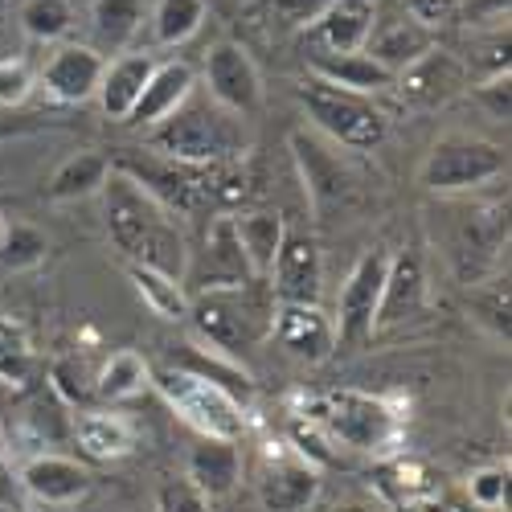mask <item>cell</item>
I'll use <instances>...</instances> for the list:
<instances>
[{
	"mask_svg": "<svg viewBox=\"0 0 512 512\" xmlns=\"http://www.w3.org/2000/svg\"><path fill=\"white\" fill-rule=\"evenodd\" d=\"M332 5L336 0H271L279 25H287V29H312Z\"/></svg>",
	"mask_w": 512,
	"mask_h": 512,
	"instance_id": "cell-39",
	"label": "cell"
},
{
	"mask_svg": "<svg viewBox=\"0 0 512 512\" xmlns=\"http://www.w3.org/2000/svg\"><path fill=\"white\" fill-rule=\"evenodd\" d=\"M377 21L373 0H336V5L308 29L316 54H353L365 46V37Z\"/></svg>",
	"mask_w": 512,
	"mask_h": 512,
	"instance_id": "cell-19",
	"label": "cell"
},
{
	"mask_svg": "<svg viewBox=\"0 0 512 512\" xmlns=\"http://www.w3.org/2000/svg\"><path fill=\"white\" fill-rule=\"evenodd\" d=\"M33 91V74L21 58H5L0 62V107H17L25 103V95Z\"/></svg>",
	"mask_w": 512,
	"mask_h": 512,
	"instance_id": "cell-41",
	"label": "cell"
},
{
	"mask_svg": "<svg viewBox=\"0 0 512 512\" xmlns=\"http://www.w3.org/2000/svg\"><path fill=\"white\" fill-rule=\"evenodd\" d=\"M390 271V254L369 250L361 254V263L349 271L345 287L336 295V353H353L373 340V320H377V304H381V283Z\"/></svg>",
	"mask_w": 512,
	"mask_h": 512,
	"instance_id": "cell-8",
	"label": "cell"
},
{
	"mask_svg": "<svg viewBox=\"0 0 512 512\" xmlns=\"http://www.w3.org/2000/svg\"><path fill=\"white\" fill-rule=\"evenodd\" d=\"M0 476H5V443H0Z\"/></svg>",
	"mask_w": 512,
	"mask_h": 512,
	"instance_id": "cell-46",
	"label": "cell"
},
{
	"mask_svg": "<svg viewBox=\"0 0 512 512\" xmlns=\"http://www.w3.org/2000/svg\"><path fill=\"white\" fill-rule=\"evenodd\" d=\"M508 173V152L480 136H443L426 152L418 168V185L439 197L476 193Z\"/></svg>",
	"mask_w": 512,
	"mask_h": 512,
	"instance_id": "cell-5",
	"label": "cell"
},
{
	"mask_svg": "<svg viewBox=\"0 0 512 512\" xmlns=\"http://www.w3.org/2000/svg\"><path fill=\"white\" fill-rule=\"evenodd\" d=\"M308 70H312V78L328 82V87L353 91V95H369V99L377 91L394 87V74L386 66H377L365 50H353V54H312Z\"/></svg>",
	"mask_w": 512,
	"mask_h": 512,
	"instance_id": "cell-22",
	"label": "cell"
},
{
	"mask_svg": "<svg viewBox=\"0 0 512 512\" xmlns=\"http://www.w3.org/2000/svg\"><path fill=\"white\" fill-rule=\"evenodd\" d=\"M205 25V0H160L152 13V33L160 46H185Z\"/></svg>",
	"mask_w": 512,
	"mask_h": 512,
	"instance_id": "cell-33",
	"label": "cell"
},
{
	"mask_svg": "<svg viewBox=\"0 0 512 512\" xmlns=\"http://www.w3.org/2000/svg\"><path fill=\"white\" fill-rule=\"evenodd\" d=\"M291 156L304 177L312 213L320 222L336 218V213H349L357 205V177L324 140H316L308 132H291Z\"/></svg>",
	"mask_w": 512,
	"mask_h": 512,
	"instance_id": "cell-9",
	"label": "cell"
},
{
	"mask_svg": "<svg viewBox=\"0 0 512 512\" xmlns=\"http://www.w3.org/2000/svg\"><path fill=\"white\" fill-rule=\"evenodd\" d=\"M46 250H50V238L41 234L37 226H9L0 234V271H33L37 263H46Z\"/></svg>",
	"mask_w": 512,
	"mask_h": 512,
	"instance_id": "cell-34",
	"label": "cell"
},
{
	"mask_svg": "<svg viewBox=\"0 0 512 512\" xmlns=\"http://www.w3.org/2000/svg\"><path fill=\"white\" fill-rule=\"evenodd\" d=\"M254 488H259V504L267 512H300L316 500L320 476L304 455H283V459H267Z\"/></svg>",
	"mask_w": 512,
	"mask_h": 512,
	"instance_id": "cell-16",
	"label": "cell"
},
{
	"mask_svg": "<svg viewBox=\"0 0 512 512\" xmlns=\"http://www.w3.org/2000/svg\"><path fill=\"white\" fill-rule=\"evenodd\" d=\"M33 365H37V357L29 349V336L13 320L0 316V381H5V386H25L33 377Z\"/></svg>",
	"mask_w": 512,
	"mask_h": 512,
	"instance_id": "cell-36",
	"label": "cell"
},
{
	"mask_svg": "<svg viewBox=\"0 0 512 512\" xmlns=\"http://www.w3.org/2000/svg\"><path fill=\"white\" fill-rule=\"evenodd\" d=\"M193 91H197L193 66H185V62H156L148 82H144V95H140V103H136V111H132V119H127V123L156 127V123H164L168 115H173Z\"/></svg>",
	"mask_w": 512,
	"mask_h": 512,
	"instance_id": "cell-20",
	"label": "cell"
},
{
	"mask_svg": "<svg viewBox=\"0 0 512 512\" xmlns=\"http://www.w3.org/2000/svg\"><path fill=\"white\" fill-rule=\"evenodd\" d=\"M156 512H209V496L189 480H164L156 488Z\"/></svg>",
	"mask_w": 512,
	"mask_h": 512,
	"instance_id": "cell-38",
	"label": "cell"
},
{
	"mask_svg": "<svg viewBox=\"0 0 512 512\" xmlns=\"http://www.w3.org/2000/svg\"><path fill=\"white\" fill-rule=\"evenodd\" d=\"M152 58L148 54H119L115 62H107L103 82H99V107L111 119H132L140 95H144V82L152 74Z\"/></svg>",
	"mask_w": 512,
	"mask_h": 512,
	"instance_id": "cell-25",
	"label": "cell"
},
{
	"mask_svg": "<svg viewBox=\"0 0 512 512\" xmlns=\"http://www.w3.org/2000/svg\"><path fill=\"white\" fill-rule=\"evenodd\" d=\"M300 99L304 115L312 119V127L320 136H328L336 148H353V152H373L381 140L390 136V119L369 95H353V91H340L328 87L320 78L300 82Z\"/></svg>",
	"mask_w": 512,
	"mask_h": 512,
	"instance_id": "cell-4",
	"label": "cell"
},
{
	"mask_svg": "<svg viewBox=\"0 0 512 512\" xmlns=\"http://www.w3.org/2000/svg\"><path fill=\"white\" fill-rule=\"evenodd\" d=\"M275 308L279 304L267 279L189 295V320L209 345H218V353H242V349L263 345L275 324Z\"/></svg>",
	"mask_w": 512,
	"mask_h": 512,
	"instance_id": "cell-3",
	"label": "cell"
},
{
	"mask_svg": "<svg viewBox=\"0 0 512 512\" xmlns=\"http://www.w3.org/2000/svg\"><path fill=\"white\" fill-rule=\"evenodd\" d=\"M103 218H107V234L115 250L127 263L185 279L189 242L177 226V213L164 209L148 189H140L132 177L115 173V168L103 185Z\"/></svg>",
	"mask_w": 512,
	"mask_h": 512,
	"instance_id": "cell-1",
	"label": "cell"
},
{
	"mask_svg": "<svg viewBox=\"0 0 512 512\" xmlns=\"http://www.w3.org/2000/svg\"><path fill=\"white\" fill-rule=\"evenodd\" d=\"M205 95L242 119L263 111V78L246 46H238L230 37L213 41L205 54Z\"/></svg>",
	"mask_w": 512,
	"mask_h": 512,
	"instance_id": "cell-10",
	"label": "cell"
},
{
	"mask_svg": "<svg viewBox=\"0 0 512 512\" xmlns=\"http://www.w3.org/2000/svg\"><path fill=\"white\" fill-rule=\"evenodd\" d=\"M508 87H512L508 70H504V74H492L488 82H480V87H476V99H480V103L488 107V115L500 119V123H504L508 111H512V91H508Z\"/></svg>",
	"mask_w": 512,
	"mask_h": 512,
	"instance_id": "cell-42",
	"label": "cell"
},
{
	"mask_svg": "<svg viewBox=\"0 0 512 512\" xmlns=\"http://www.w3.org/2000/svg\"><path fill=\"white\" fill-rule=\"evenodd\" d=\"M320 283H324V259H320L316 234L287 226L275 250V263L267 271V287L275 295V304H320Z\"/></svg>",
	"mask_w": 512,
	"mask_h": 512,
	"instance_id": "cell-12",
	"label": "cell"
},
{
	"mask_svg": "<svg viewBox=\"0 0 512 512\" xmlns=\"http://www.w3.org/2000/svg\"><path fill=\"white\" fill-rule=\"evenodd\" d=\"M148 144L177 164H193V168H218V164H234L250 152V132L242 115L218 107L209 95H189L164 123L148 127Z\"/></svg>",
	"mask_w": 512,
	"mask_h": 512,
	"instance_id": "cell-2",
	"label": "cell"
},
{
	"mask_svg": "<svg viewBox=\"0 0 512 512\" xmlns=\"http://www.w3.org/2000/svg\"><path fill=\"white\" fill-rule=\"evenodd\" d=\"M271 336L279 345L300 357L308 365L328 361L336 353V332H332V316L320 312V304H279L275 308V324Z\"/></svg>",
	"mask_w": 512,
	"mask_h": 512,
	"instance_id": "cell-14",
	"label": "cell"
},
{
	"mask_svg": "<svg viewBox=\"0 0 512 512\" xmlns=\"http://www.w3.org/2000/svg\"><path fill=\"white\" fill-rule=\"evenodd\" d=\"M173 369H185V373H193V377L209 381V386L226 390L234 402L250 398V377H246L242 369H234L226 357H218V349H213V353H205V349L181 345V349H177V357H173Z\"/></svg>",
	"mask_w": 512,
	"mask_h": 512,
	"instance_id": "cell-31",
	"label": "cell"
},
{
	"mask_svg": "<svg viewBox=\"0 0 512 512\" xmlns=\"http://www.w3.org/2000/svg\"><path fill=\"white\" fill-rule=\"evenodd\" d=\"M426 312V271L418 254H398L390 259L386 283H381V304L373 320V336L394 332L402 324H414Z\"/></svg>",
	"mask_w": 512,
	"mask_h": 512,
	"instance_id": "cell-13",
	"label": "cell"
},
{
	"mask_svg": "<svg viewBox=\"0 0 512 512\" xmlns=\"http://www.w3.org/2000/svg\"><path fill=\"white\" fill-rule=\"evenodd\" d=\"M21 29L33 41H58L74 29V5L70 0H25L21 5Z\"/></svg>",
	"mask_w": 512,
	"mask_h": 512,
	"instance_id": "cell-35",
	"label": "cell"
},
{
	"mask_svg": "<svg viewBox=\"0 0 512 512\" xmlns=\"http://www.w3.org/2000/svg\"><path fill=\"white\" fill-rule=\"evenodd\" d=\"M103 54L95 46H62L54 50V58L41 70V82L58 103H87L99 95V82H103Z\"/></svg>",
	"mask_w": 512,
	"mask_h": 512,
	"instance_id": "cell-17",
	"label": "cell"
},
{
	"mask_svg": "<svg viewBox=\"0 0 512 512\" xmlns=\"http://www.w3.org/2000/svg\"><path fill=\"white\" fill-rule=\"evenodd\" d=\"M148 386H152V373H148L144 357H140V353H132V349L111 353V357H107V365H103V369H99V377H95V394H99L103 402H111V406L140 398Z\"/></svg>",
	"mask_w": 512,
	"mask_h": 512,
	"instance_id": "cell-28",
	"label": "cell"
},
{
	"mask_svg": "<svg viewBox=\"0 0 512 512\" xmlns=\"http://www.w3.org/2000/svg\"><path fill=\"white\" fill-rule=\"evenodd\" d=\"M250 279H259L250 271L246 254L238 246V234H234V218L222 213L213 218L209 230H205V242L201 250H189V267H185V291L189 295H201V291H222V287H242Z\"/></svg>",
	"mask_w": 512,
	"mask_h": 512,
	"instance_id": "cell-11",
	"label": "cell"
},
{
	"mask_svg": "<svg viewBox=\"0 0 512 512\" xmlns=\"http://www.w3.org/2000/svg\"><path fill=\"white\" fill-rule=\"evenodd\" d=\"M402 9L410 21H418L422 29H439V25H451L459 13H463V0H402Z\"/></svg>",
	"mask_w": 512,
	"mask_h": 512,
	"instance_id": "cell-40",
	"label": "cell"
},
{
	"mask_svg": "<svg viewBox=\"0 0 512 512\" xmlns=\"http://www.w3.org/2000/svg\"><path fill=\"white\" fill-rule=\"evenodd\" d=\"M467 496H472V504L484 508V512H500L508 504V467L492 463V467L472 472V480H467Z\"/></svg>",
	"mask_w": 512,
	"mask_h": 512,
	"instance_id": "cell-37",
	"label": "cell"
},
{
	"mask_svg": "<svg viewBox=\"0 0 512 512\" xmlns=\"http://www.w3.org/2000/svg\"><path fill=\"white\" fill-rule=\"evenodd\" d=\"M463 5H467V9H472V5H476V9H488L492 21H508V0H463Z\"/></svg>",
	"mask_w": 512,
	"mask_h": 512,
	"instance_id": "cell-44",
	"label": "cell"
},
{
	"mask_svg": "<svg viewBox=\"0 0 512 512\" xmlns=\"http://www.w3.org/2000/svg\"><path fill=\"white\" fill-rule=\"evenodd\" d=\"M193 488H201L209 500L230 496L242 480V451L230 439H201L189 451V476Z\"/></svg>",
	"mask_w": 512,
	"mask_h": 512,
	"instance_id": "cell-23",
	"label": "cell"
},
{
	"mask_svg": "<svg viewBox=\"0 0 512 512\" xmlns=\"http://www.w3.org/2000/svg\"><path fill=\"white\" fill-rule=\"evenodd\" d=\"M152 386L164 394V402L173 406L193 431H201V439H242V402H234L226 390L209 386V381L185 373V369H160L152 373Z\"/></svg>",
	"mask_w": 512,
	"mask_h": 512,
	"instance_id": "cell-7",
	"label": "cell"
},
{
	"mask_svg": "<svg viewBox=\"0 0 512 512\" xmlns=\"http://www.w3.org/2000/svg\"><path fill=\"white\" fill-rule=\"evenodd\" d=\"M127 279H132V287L140 291V300H144L156 316H164V320L189 316V291H185L181 279L160 275V271H152V267H136V263H127Z\"/></svg>",
	"mask_w": 512,
	"mask_h": 512,
	"instance_id": "cell-32",
	"label": "cell"
},
{
	"mask_svg": "<svg viewBox=\"0 0 512 512\" xmlns=\"http://www.w3.org/2000/svg\"><path fill=\"white\" fill-rule=\"evenodd\" d=\"M21 488L41 504H74L91 492V472L70 455L37 451L21 463Z\"/></svg>",
	"mask_w": 512,
	"mask_h": 512,
	"instance_id": "cell-15",
	"label": "cell"
},
{
	"mask_svg": "<svg viewBox=\"0 0 512 512\" xmlns=\"http://www.w3.org/2000/svg\"><path fill=\"white\" fill-rule=\"evenodd\" d=\"M480 320L508 340V283L504 287H492V300H480Z\"/></svg>",
	"mask_w": 512,
	"mask_h": 512,
	"instance_id": "cell-43",
	"label": "cell"
},
{
	"mask_svg": "<svg viewBox=\"0 0 512 512\" xmlns=\"http://www.w3.org/2000/svg\"><path fill=\"white\" fill-rule=\"evenodd\" d=\"M377 66H386L394 78L414 66L418 58H426L435 50V33L431 29H422L418 21H410L406 13L402 17H386V21H373L369 37H365V46H361Z\"/></svg>",
	"mask_w": 512,
	"mask_h": 512,
	"instance_id": "cell-18",
	"label": "cell"
},
{
	"mask_svg": "<svg viewBox=\"0 0 512 512\" xmlns=\"http://www.w3.org/2000/svg\"><path fill=\"white\" fill-rule=\"evenodd\" d=\"M144 25V5L140 0H91V29L99 46L107 50H127Z\"/></svg>",
	"mask_w": 512,
	"mask_h": 512,
	"instance_id": "cell-29",
	"label": "cell"
},
{
	"mask_svg": "<svg viewBox=\"0 0 512 512\" xmlns=\"http://www.w3.org/2000/svg\"><path fill=\"white\" fill-rule=\"evenodd\" d=\"M70 439L91 459H123L136 451V426L115 410H82L70 422Z\"/></svg>",
	"mask_w": 512,
	"mask_h": 512,
	"instance_id": "cell-24",
	"label": "cell"
},
{
	"mask_svg": "<svg viewBox=\"0 0 512 512\" xmlns=\"http://www.w3.org/2000/svg\"><path fill=\"white\" fill-rule=\"evenodd\" d=\"M0 512H17V508H13L9 500H0Z\"/></svg>",
	"mask_w": 512,
	"mask_h": 512,
	"instance_id": "cell-47",
	"label": "cell"
},
{
	"mask_svg": "<svg viewBox=\"0 0 512 512\" xmlns=\"http://www.w3.org/2000/svg\"><path fill=\"white\" fill-rule=\"evenodd\" d=\"M283 230L287 226H283L279 213H238V218H234L238 246H242L250 271L259 275V279H267V271L275 263V250L283 242Z\"/></svg>",
	"mask_w": 512,
	"mask_h": 512,
	"instance_id": "cell-27",
	"label": "cell"
},
{
	"mask_svg": "<svg viewBox=\"0 0 512 512\" xmlns=\"http://www.w3.org/2000/svg\"><path fill=\"white\" fill-rule=\"evenodd\" d=\"M336 512H381V508H373V504H361V500H353V504H340Z\"/></svg>",
	"mask_w": 512,
	"mask_h": 512,
	"instance_id": "cell-45",
	"label": "cell"
},
{
	"mask_svg": "<svg viewBox=\"0 0 512 512\" xmlns=\"http://www.w3.org/2000/svg\"><path fill=\"white\" fill-rule=\"evenodd\" d=\"M107 177H111V160L103 152H91V148L74 152L54 168V177L46 185V197L50 201H82L91 193H103Z\"/></svg>",
	"mask_w": 512,
	"mask_h": 512,
	"instance_id": "cell-26",
	"label": "cell"
},
{
	"mask_svg": "<svg viewBox=\"0 0 512 512\" xmlns=\"http://www.w3.org/2000/svg\"><path fill=\"white\" fill-rule=\"evenodd\" d=\"M394 82L402 87V99L410 107H439V103H447L463 87V66L451 54L431 50L426 58H418L414 66H406Z\"/></svg>",
	"mask_w": 512,
	"mask_h": 512,
	"instance_id": "cell-21",
	"label": "cell"
},
{
	"mask_svg": "<svg viewBox=\"0 0 512 512\" xmlns=\"http://www.w3.org/2000/svg\"><path fill=\"white\" fill-rule=\"evenodd\" d=\"M308 418L324 426L328 439L345 443L353 451H381L398 439V414L361 390H332L308 402Z\"/></svg>",
	"mask_w": 512,
	"mask_h": 512,
	"instance_id": "cell-6",
	"label": "cell"
},
{
	"mask_svg": "<svg viewBox=\"0 0 512 512\" xmlns=\"http://www.w3.org/2000/svg\"><path fill=\"white\" fill-rule=\"evenodd\" d=\"M21 435L37 447H54L62 439H70V418L62 414V402L50 394V390H33L25 402H21Z\"/></svg>",
	"mask_w": 512,
	"mask_h": 512,
	"instance_id": "cell-30",
	"label": "cell"
}]
</instances>
